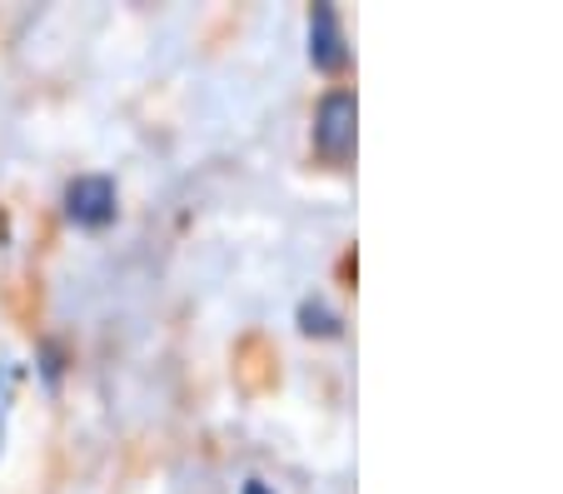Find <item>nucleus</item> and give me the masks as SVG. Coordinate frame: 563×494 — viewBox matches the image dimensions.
Masks as SVG:
<instances>
[{
  "instance_id": "3",
  "label": "nucleus",
  "mask_w": 563,
  "mask_h": 494,
  "mask_svg": "<svg viewBox=\"0 0 563 494\" xmlns=\"http://www.w3.org/2000/svg\"><path fill=\"white\" fill-rule=\"evenodd\" d=\"M309 61H314V70H340V65L350 61V51H344V25H340L334 6H314V11H309Z\"/></svg>"
},
{
  "instance_id": "2",
  "label": "nucleus",
  "mask_w": 563,
  "mask_h": 494,
  "mask_svg": "<svg viewBox=\"0 0 563 494\" xmlns=\"http://www.w3.org/2000/svg\"><path fill=\"white\" fill-rule=\"evenodd\" d=\"M65 216L80 230H106L115 220V180L110 175H75L65 190Z\"/></svg>"
},
{
  "instance_id": "4",
  "label": "nucleus",
  "mask_w": 563,
  "mask_h": 494,
  "mask_svg": "<svg viewBox=\"0 0 563 494\" xmlns=\"http://www.w3.org/2000/svg\"><path fill=\"white\" fill-rule=\"evenodd\" d=\"M299 320H305V334H340V320H334L324 305H305Z\"/></svg>"
},
{
  "instance_id": "5",
  "label": "nucleus",
  "mask_w": 563,
  "mask_h": 494,
  "mask_svg": "<svg viewBox=\"0 0 563 494\" xmlns=\"http://www.w3.org/2000/svg\"><path fill=\"white\" fill-rule=\"evenodd\" d=\"M240 494H275V490H269V484H260V480H250V484H245V490H240Z\"/></svg>"
},
{
  "instance_id": "1",
  "label": "nucleus",
  "mask_w": 563,
  "mask_h": 494,
  "mask_svg": "<svg viewBox=\"0 0 563 494\" xmlns=\"http://www.w3.org/2000/svg\"><path fill=\"white\" fill-rule=\"evenodd\" d=\"M354 120H360L354 90H330L314 106V151L330 165H344L354 155Z\"/></svg>"
}]
</instances>
